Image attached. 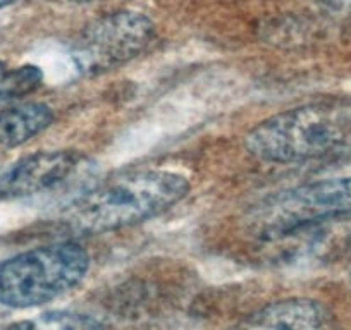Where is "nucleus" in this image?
Segmentation results:
<instances>
[{"label": "nucleus", "mask_w": 351, "mask_h": 330, "mask_svg": "<svg viewBox=\"0 0 351 330\" xmlns=\"http://www.w3.org/2000/svg\"><path fill=\"white\" fill-rule=\"evenodd\" d=\"M5 330H104L97 320L67 312H50L29 320H21Z\"/></svg>", "instance_id": "1a4fd4ad"}, {"label": "nucleus", "mask_w": 351, "mask_h": 330, "mask_svg": "<svg viewBox=\"0 0 351 330\" xmlns=\"http://www.w3.org/2000/svg\"><path fill=\"white\" fill-rule=\"evenodd\" d=\"M326 315L313 299L288 298L263 306L236 330H324Z\"/></svg>", "instance_id": "0eeeda50"}, {"label": "nucleus", "mask_w": 351, "mask_h": 330, "mask_svg": "<svg viewBox=\"0 0 351 330\" xmlns=\"http://www.w3.org/2000/svg\"><path fill=\"white\" fill-rule=\"evenodd\" d=\"M90 257L76 242L62 241L25 251L0 265V305L33 308L76 288Z\"/></svg>", "instance_id": "7ed1b4c3"}, {"label": "nucleus", "mask_w": 351, "mask_h": 330, "mask_svg": "<svg viewBox=\"0 0 351 330\" xmlns=\"http://www.w3.org/2000/svg\"><path fill=\"white\" fill-rule=\"evenodd\" d=\"M53 114L43 103H25L0 110V151L18 148L45 131Z\"/></svg>", "instance_id": "6e6552de"}, {"label": "nucleus", "mask_w": 351, "mask_h": 330, "mask_svg": "<svg viewBox=\"0 0 351 330\" xmlns=\"http://www.w3.org/2000/svg\"><path fill=\"white\" fill-rule=\"evenodd\" d=\"M324 8L336 12H351V0H317Z\"/></svg>", "instance_id": "9d476101"}, {"label": "nucleus", "mask_w": 351, "mask_h": 330, "mask_svg": "<svg viewBox=\"0 0 351 330\" xmlns=\"http://www.w3.org/2000/svg\"><path fill=\"white\" fill-rule=\"evenodd\" d=\"M245 147L269 164H308L351 155V102L324 100L285 110L256 124Z\"/></svg>", "instance_id": "f03ea898"}, {"label": "nucleus", "mask_w": 351, "mask_h": 330, "mask_svg": "<svg viewBox=\"0 0 351 330\" xmlns=\"http://www.w3.org/2000/svg\"><path fill=\"white\" fill-rule=\"evenodd\" d=\"M351 217V177L291 188L256 205L248 224L262 238L281 239L298 229Z\"/></svg>", "instance_id": "20e7f679"}, {"label": "nucleus", "mask_w": 351, "mask_h": 330, "mask_svg": "<svg viewBox=\"0 0 351 330\" xmlns=\"http://www.w3.org/2000/svg\"><path fill=\"white\" fill-rule=\"evenodd\" d=\"M5 74H8V71H5V66L2 62H0V81L4 79Z\"/></svg>", "instance_id": "f8f14e48"}, {"label": "nucleus", "mask_w": 351, "mask_h": 330, "mask_svg": "<svg viewBox=\"0 0 351 330\" xmlns=\"http://www.w3.org/2000/svg\"><path fill=\"white\" fill-rule=\"evenodd\" d=\"M190 191L183 174L134 170L109 177L74 198L60 220L77 234H104L150 220L180 203Z\"/></svg>", "instance_id": "f257e3e1"}, {"label": "nucleus", "mask_w": 351, "mask_h": 330, "mask_svg": "<svg viewBox=\"0 0 351 330\" xmlns=\"http://www.w3.org/2000/svg\"><path fill=\"white\" fill-rule=\"evenodd\" d=\"M14 2H18V0H0V9L8 8V5L14 4Z\"/></svg>", "instance_id": "9b49d317"}, {"label": "nucleus", "mask_w": 351, "mask_h": 330, "mask_svg": "<svg viewBox=\"0 0 351 330\" xmlns=\"http://www.w3.org/2000/svg\"><path fill=\"white\" fill-rule=\"evenodd\" d=\"M71 2H77V4H88V2H97V0H71Z\"/></svg>", "instance_id": "ddd939ff"}, {"label": "nucleus", "mask_w": 351, "mask_h": 330, "mask_svg": "<svg viewBox=\"0 0 351 330\" xmlns=\"http://www.w3.org/2000/svg\"><path fill=\"white\" fill-rule=\"evenodd\" d=\"M154 36V21L143 12H110L80 33L71 49V59L81 74L99 76L140 55Z\"/></svg>", "instance_id": "39448f33"}, {"label": "nucleus", "mask_w": 351, "mask_h": 330, "mask_svg": "<svg viewBox=\"0 0 351 330\" xmlns=\"http://www.w3.org/2000/svg\"><path fill=\"white\" fill-rule=\"evenodd\" d=\"M90 167L84 155L71 150L38 151L23 157L0 174V196L29 198L53 193L74 183Z\"/></svg>", "instance_id": "423d86ee"}]
</instances>
